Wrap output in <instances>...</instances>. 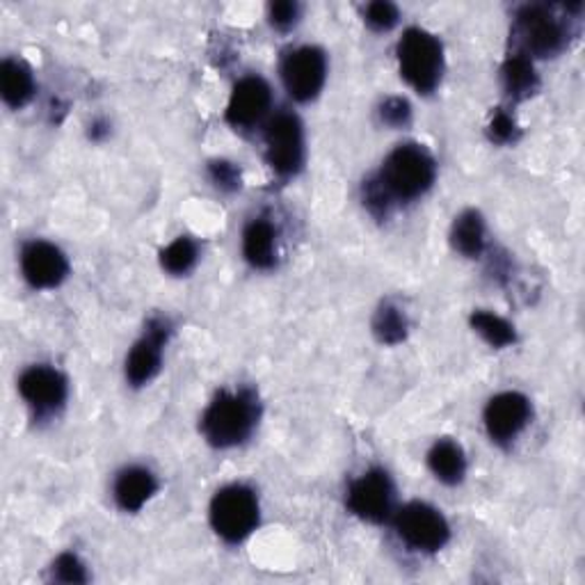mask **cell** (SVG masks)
I'll return each instance as SVG.
<instances>
[{
  "mask_svg": "<svg viewBox=\"0 0 585 585\" xmlns=\"http://www.w3.org/2000/svg\"><path fill=\"white\" fill-rule=\"evenodd\" d=\"M259 421V403L249 391H220L202 416V435L210 447L231 449L243 443Z\"/></svg>",
  "mask_w": 585,
  "mask_h": 585,
  "instance_id": "6da1fadb",
  "label": "cell"
},
{
  "mask_svg": "<svg viewBox=\"0 0 585 585\" xmlns=\"http://www.w3.org/2000/svg\"><path fill=\"white\" fill-rule=\"evenodd\" d=\"M435 160L432 156L418 145H401L395 147L378 174V185L387 199L393 202H412L430 191L435 183Z\"/></svg>",
  "mask_w": 585,
  "mask_h": 585,
  "instance_id": "7a4b0ae2",
  "label": "cell"
},
{
  "mask_svg": "<svg viewBox=\"0 0 585 585\" xmlns=\"http://www.w3.org/2000/svg\"><path fill=\"white\" fill-rule=\"evenodd\" d=\"M398 66L403 78L421 95H430L443 74V49L439 39L424 31L410 28L398 41Z\"/></svg>",
  "mask_w": 585,
  "mask_h": 585,
  "instance_id": "3957f363",
  "label": "cell"
},
{
  "mask_svg": "<svg viewBox=\"0 0 585 585\" xmlns=\"http://www.w3.org/2000/svg\"><path fill=\"white\" fill-rule=\"evenodd\" d=\"M256 524H259V501L249 487L229 485L210 501V526L222 540L231 545L243 543Z\"/></svg>",
  "mask_w": 585,
  "mask_h": 585,
  "instance_id": "277c9868",
  "label": "cell"
},
{
  "mask_svg": "<svg viewBox=\"0 0 585 585\" xmlns=\"http://www.w3.org/2000/svg\"><path fill=\"white\" fill-rule=\"evenodd\" d=\"M514 33H517V39L524 46V56L553 58L563 51L568 44V28L563 19H558L545 5H526L517 14Z\"/></svg>",
  "mask_w": 585,
  "mask_h": 585,
  "instance_id": "5b68a950",
  "label": "cell"
},
{
  "mask_svg": "<svg viewBox=\"0 0 585 585\" xmlns=\"http://www.w3.org/2000/svg\"><path fill=\"white\" fill-rule=\"evenodd\" d=\"M395 531L410 549L424 553L443 549L451 537V528L443 514L426 503H410L398 512Z\"/></svg>",
  "mask_w": 585,
  "mask_h": 585,
  "instance_id": "8992f818",
  "label": "cell"
},
{
  "mask_svg": "<svg viewBox=\"0 0 585 585\" xmlns=\"http://www.w3.org/2000/svg\"><path fill=\"white\" fill-rule=\"evenodd\" d=\"M266 156L270 168L291 176L302 168L304 160V133L295 114L279 112L266 126Z\"/></svg>",
  "mask_w": 585,
  "mask_h": 585,
  "instance_id": "52a82bcc",
  "label": "cell"
},
{
  "mask_svg": "<svg viewBox=\"0 0 585 585\" xmlns=\"http://www.w3.org/2000/svg\"><path fill=\"white\" fill-rule=\"evenodd\" d=\"M172 334V325L168 318L156 316L147 322L145 334L135 341L126 357V380L133 387H145L156 378L162 364V348Z\"/></svg>",
  "mask_w": 585,
  "mask_h": 585,
  "instance_id": "ba28073f",
  "label": "cell"
},
{
  "mask_svg": "<svg viewBox=\"0 0 585 585\" xmlns=\"http://www.w3.org/2000/svg\"><path fill=\"white\" fill-rule=\"evenodd\" d=\"M327 76L325 53L316 46H302L282 64V81L295 101L307 103L320 95Z\"/></svg>",
  "mask_w": 585,
  "mask_h": 585,
  "instance_id": "9c48e42d",
  "label": "cell"
},
{
  "mask_svg": "<svg viewBox=\"0 0 585 585\" xmlns=\"http://www.w3.org/2000/svg\"><path fill=\"white\" fill-rule=\"evenodd\" d=\"M348 508L364 522L382 524L393 510V485L380 470L357 478L348 489Z\"/></svg>",
  "mask_w": 585,
  "mask_h": 585,
  "instance_id": "30bf717a",
  "label": "cell"
},
{
  "mask_svg": "<svg viewBox=\"0 0 585 585\" xmlns=\"http://www.w3.org/2000/svg\"><path fill=\"white\" fill-rule=\"evenodd\" d=\"M531 421L528 398L517 391H505L491 398L485 407V428L491 441L510 443Z\"/></svg>",
  "mask_w": 585,
  "mask_h": 585,
  "instance_id": "8fae6325",
  "label": "cell"
},
{
  "mask_svg": "<svg viewBox=\"0 0 585 585\" xmlns=\"http://www.w3.org/2000/svg\"><path fill=\"white\" fill-rule=\"evenodd\" d=\"M21 272L33 289H56L69 275V261L60 247L35 241L21 252Z\"/></svg>",
  "mask_w": 585,
  "mask_h": 585,
  "instance_id": "7c38bea8",
  "label": "cell"
},
{
  "mask_svg": "<svg viewBox=\"0 0 585 585\" xmlns=\"http://www.w3.org/2000/svg\"><path fill=\"white\" fill-rule=\"evenodd\" d=\"M272 103L270 87L259 76H247L233 87L229 106H227V122L236 129H249L259 124L268 114Z\"/></svg>",
  "mask_w": 585,
  "mask_h": 585,
  "instance_id": "4fadbf2b",
  "label": "cell"
},
{
  "mask_svg": "<svg viewBox=\"0 0 585 585\" xmlns=\"http://www.w3.org/2000/svg\"><path fill=\"white\" fill-rule=\"evenodd\" d=\"M19 393L35 412H56L66 401V380L51 366H31L19 378Z\"/></svg>",
  "mask_w": 585,
  "mask_h": 585,
  "instance_id": "5bb4252c",
  "label": "cell"
},
{
  "mask_svg": "<svg viewBox=\"0 0 585 585\" xmlns=\"http://www.w3.org/2000/svg\"><path fill=\"white\" fill-rule=\"evenodd\" d=\"M158 489L156 476L143 466H129L114 480V501L126 512H137Z\"/></svg>",
  "mask_w": 585,
  "mask_h": 585,
  "instance_id": "9a60e30c",
  "label": "cell"
},
{
  "mask_svg": "<svg viewBox=\"0 0 585 585\" xmlns=\"http://www.w3.org/2000/svg\"><path fill=\"white\" fill-rule=\"evenodd\" d=\"M243 254L254 268H272L277 261V231L275 227L259 218L247 224L243 233Z\"/></svg>",
  "mask_w": 585,
  "mask_h": 585,
  "instance_id": "2e32d148",
  "label": "cell"
},
{
  "mask_svg": "<svg viewBox=\"0 0 585 585\" xmlns=\"http://www.w3.org/2000/svg\"><path fill=\"white\" fill-rule=\"evenodd\" d=\"M0 92L10 108H23L35 95V78L21 60H5L0 66Z\"/></svg>",
  "mask_w": 585,
  "mask_h": 585,
  "instance_id": "e0dca14e",
  "label": "cell"
},
{
  "mask_svg": "<svg viewBox=\"0 0 585 585\" xmlns=\"http://www.w3.org/2000/svg\"><path fill=\"white\" fill-rule=\"evenodd\" d=\"M428 466L441 483L458 485L466 474V458L460 443L451 439H439L428 453Z\"/></svg>",
  "mask_w": 585,
  "mask_h": 585,
  "instance_id": "ac0fdd59",
  "label": "cell"
},
{
  "mask_svg": "<svg viewBox=\"0 0 585 585\" xmlns=\"http://www.w3.org/2000/svg\"><path fill=\"white\" fill-rule=\"evenodd\" d=\"M501 81H503V89L508 92V97L514 101L528 99L531 95H535L537 85H540V78H537L533 62L524 53L510 56L503 62Z\"/></svg>",
  "mask_w": 585,
  "mask_h": 585,
  "instance_id": "d6986e66",
  "label": "cell"
},
{
  "mask_svg": "<svg viewBox=\"0 0 585 585\" xmlns=\"http://www.w3.org/2000/svg\"><path fill=\"white\" fill-rule=\"evenodd\" d=\"M453 247L466 256V259H476L485 249V220L478 210H464L460 218H455L451 231Z\"/></svg>",
  "mask_w": 585,
  "mask_h": 585,
  "instance_id": "ffe728a7",
  "label": "cell"
},
{
  "mask_svg": "<svg viewBox=\"0 0 585 585\" xmlns=\"http://www.w3.org/2000/svg\"><path fill=\"white\" fill-rule=\"evenodd\" d=\"M407 330H410L407 316L398 309L395 304H382L376 318H373V334L378 337L380 343H387V345L401 343L405 341Z\"/></svg>",
  "mask_w": 585,
  "mask_h": 585,
  "instance_id": "44dd1931",
  "label": "cell"
},
{
  "mask_svg": "<svg viewBox=\"0 0 585 585\" xmlns=\"http://www.w3.org/2000/svg\"><path fill=\"white\" fill-rule=\"evenodd\" d=\"M472 327L489 345H495V348H505L517 339L514 337V327L508 320L489 312H476L472 316Z\"/></svg>",
  "mask_w": 585,
  "mask_h": 585,
  "instance_id": "7402d4cb",
  "label": "cell"
},
{
  "mask_svg": "<svg viewBox=\"0 0 585 585\" xmlns=\"http://www.w3.org/2000/svg\"><path fill=\"white\" fill-rule=\"evenodd\" d=\"M197 264V245L193 239L181 236L160 252V266L170 275L191 272Z\"/></svg>",
  "mask_w": 585,
  "mask_h": 585,
  "instance_id": "603a6c76",
  "label": "cell"
},
{
  "mask_svg": "<svg viewBox=\"0 0 585 585\" xmlns=\"http://www.w3.org/2000/svg\"><path fill=\"white\" fill-rule=\"evenodd\" d=\"M53 578L62 583H85L87 572L81 563V558L74 553H62L53 563Z\"/></svg>",
  "mask_w": 585,
  "mask_h": 585,
  "instance_id": "cb8c5ba5",
  "label": "cell"
},
{
  "mask_svg": "<svg viewBox=\"0 0 585 585\" xmlns=\"http://www.w3.org/2000/svg\"><path fill=\"white\" fill-rule=\"evenodd\" d=\"M364 19L373 31H391L398 23V8L385 3V0H378V3H370L366 8Z\"/></svg>",
  "mask_w": 585,
  "mask_h": 585,
  "instance_id": "d4e9b609",
  "label": "cell"
},
{
  "mask_svg": "<svg viewBox=\"0 0 585 585\" xmlns=\"http://www.w3.org/2000/svg\"><path fill=\"white\" fill-rule=\"evenodd\" d=\"M380 120L387 126H393V129L407 126L410 120H412V108H410V103L405 99L391 97L380 106Z\"/></svg>",
  "mask_w": 585,
  "mask_h": 585,
  "instance_id": "484cf974",
  "label": "cell"
},
{
  "mask_svg": "<svg viewBox=\"0 0 585 585\" xmlns=\"http://www.w3.org/2000/svg\"><path fill=\"white\" fill-rule=\"evenodd\" d=\"M487 133H489L491 143L508 145V143H512L514 137H517V124H514V120L505 110H497L495 114H491Z\"/></svg>",
  "mask_w": 585,
  "mask_h": 585,
  "instance_id": "4316f807",
  "label": "cell"
},
{
  "mask_svg": "<svg viewBox=\"0 0 585 585\" xmlns=\"http://www.w3.org/2000/svg\"><path fill=\"white\" fill-rule=\"evenodd\" d=\"M210 179L222 191H239L241 188V170L229 160H216L210 162Z\"/></svg>",
  "mask_w": 585,
  "mask_h": 585,
  "instance_id": "83f0119b",
  "label": "cell"
},
{
  "mask_svg": "<svg viewBox=\"0 0 585 585\" xmlns=\"http://www.w3.org/2000/svg\"><path fill=\"white\" fill-rule=\"evenodd\" d=\"M300 16V8L295 3H291V0H282V3H275L270 5V21H272V26L277 28H291L293 23L297 21Z\"/></svg>",
  "mask_w": 585,
  "mask_h": 585,
  "instance_id": "f1b7e54d",
  "label": "cell"
}]
</instances>
